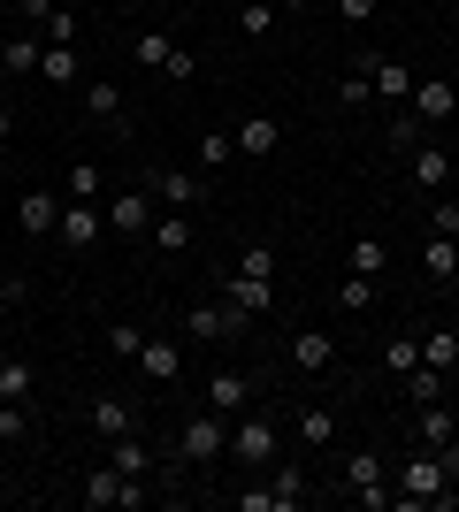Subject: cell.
Here are the masks:
<instances>
[{
    "label": "cell",
    "instance_id": "1",
    "mask_svg": "<svg viewBox=\"0 0 459 512\" xmlns=\"http://www.w3.org/2000/svg\"><path fill=\"white\" fill-rule=\"evenodd\" d=\"M452 482H459V474L444 467V451H429V444H421L414 459L398 467V505H391V512H429V505H444V512H452V505H459V490H452Z\"/></svg>",
    "mask_w": 459,
    "mask_h": 512
},
{
    "label": "cell",
    "instance_id": "2",
    "mask_svg": "<svg viewBox=\"0 0 459 512\" xmlns=\"http://www.w3.org/2000/svg\"><path fill=\"white\" fill-rule=\"evenodd\" d=\"M230 459H238L245 474H268L276 459H284V421L261 406H245L238 421H230Z\"/></svg>",
    "mask_w": 459,
    "mask_h": 512
},
{
    "label": "cell",
    "instance_id": "3",
    "mask_svg": "<svg viewBox=\"0 0 459 512\" xmlns=\"http://www.w3.org/2000/svg\"><path fill=\"white\" fill-rule=\"evenodd\" d=\"M222 451H230V413L199 406V413H184V421H176V444H169L176 467H215Z\"/></svg>",
    "mask_w": 459,
    "mask_h": 512
},
{
    "label": "cell",
    "instance_id": "4",
    "mask_svg": "<svg viewBox=\"0 0 459 512\" xmlns=\"http://www.w3.org/2000/svg\"><path fill=\"white\" fill-rule=\"evenodd\" d=\"M146 497H153L146 482H138V474H123V467H108V459L77 482V505H85V512H138Z\"/></svg>",
    "mask_w": 459,
    "mask_h": 512
},
{
    "label": "cell",
    "instance_id": "5",
    "mask_svg": "<svg viewBox=\"0 0 459 512\" xmlns=\"http://www.w3.org/2000/svg\"><path fill=\"white\" fill-rule=\"evenodd\" d=\"M245 321H253V314H238L230 299H222V306H184V337H192V344H238Z\"/></svg>",
    "mask_w": 459,
    "mask_h": 512
},
{
    "label": "cell",
    "instance_id": "6",
    "mask_svg": "<svg viewBox=\"0 0 459 512\" xmlns=\"http://www.w3.org/2000/svg\"><path fill=\"white\" fill-rule=\"evenodd\" d=\"M100 230H108V214H100V199H62V222H54V237H62V253H92V245H100Z\"/></svg>",
    "mask_w": 459,
    "mask_h": 512
},
{
    "label": "cell",
    "instance_id": "7",
    "mask_svg": "<svg viewBox=\"0 0 459 512\" xmlns=\"http://www.w3.org/2000/svg\"><path fill=\"white\" fill-rule=\"evenodd\" d=\"M153 214H161V199H153L146 184H131V192L108 199V230L115 237H153Z\"/></svg>",
    "mask_w": 459,
    "mask_h": 512
},
{
    "label": "cell",
    "instance_id": "8",
    "mask_svg": "<svg viewBox=\"0 0 459 512\" xmlns=\"http://www.w3.org/2000/svg\"><path fill=\"white\" fill-rule=\"evenodd\" d=\"M131 62L161 69L169 85H184V77H192V54H184V46H176L169 31H138V39H131Z\"/></svg>",
    "mask_w": 459,
    "mask_h": 512
},
{
    "label": "cell",
    "instance_id": "9",
    "mask_svg": "<svg viewBox=\"0 0 459 512\" xmlns=\"http://www.w3.org/2000/svg\"><path fill=\"white\" fill-rule=\"evenodd\" d=\"M77 92H85V115H92L100 130H115V138H131V123H123V115H131V100H123V85H115V77H85Z\"/></svg>",
    "mask_w": 459,
    "mask_h": 512
},
{
    "label": "cell",
    "instance_id": "10",
    "mask_svg": "<svg viewBox=\"0 0 459 512\" xmlns=\"http://www.w3.org/2000/svg\"><path fill=\"white\" fill-rule=\"evenodd\" d=\"M146 192L161 199V207H176V214H192L199 199H207V176H192V169H146Z\"/></svg>",
    "mask_w": 459,
    "mask_h": 512
},
{
    "label": "cell",
    "instance_id": "11",
    "mask_svg": "<svg viewBox=\"0 0 459 512\" xmlns=\"http://www.w3.org/2000/svg\"><path fill=\"white\" fill-rule=\"evenodd\" d=\"M406 107H414L421 130H429V123H452V115H459V85H452V77H414V100H406Z\"/></svg>",
    "mask_w": 459,
    "mask_h": 512
},
{
    "label": "cell",
    "instance_id": "12",
    "mask_svg": "<svg viewBox=\"0 0 459 512\" xmlns=\"http://www.w3.org/2000/svg\"><path fill=\"white\" fill-rule=\"evenodd\" d=\"M222 299L238 314H268L276 306V276H245V268H222Z\"/></svg>",
    "mask_w": 459,
    "mask_h": 512
},
{
    "label": "cell",
    "instance_id": "13",
    "mask_svg": "<svg viewBox=\"0 0 459 512\" xmlns=\"http://www.w3.org/2000/svg\"><path fill=\"white\" fill-rule=\"evenodd\" d=\"M360 69L375 77V100H383V107H406V100H414V77H406V62H391V54H360Z\"/></svg>",
    "mask_w": 459,
    "mask_h": 512
},
{
    "label": "cell",
    "instance_id": "14",
    "mask_svg": "<svg viewBox=\"0 0 459 512\" xmlns=\"http://www.w3.org/2000/svg\"><path fill=\"white\" fill-rule=\"evenodd\" d=\"M337 367V337L329 329H299L291 337V375H329Z\"/></svg>",
    "mask_w": 459,
    "mask_h": 512
},
{
    "label": "cell",
    "instance_id": "15",
    "mask_svg": "<svg viewBox=\"0 0 459 512\" xmlns=\"http://www.w3.org/2000/svg\"><path fill=\"white\" fill-rule=\"evenodd\" d=\"M85 428L100 436V444H108V436H131V428H138V406H131V398H108V390H100V398L85 406Z\"/></svg>",
    "mask_w": 459,
    "mask_h": 512
},
{
    "label": "cell",
    "instance_id": "16",
    "mask_svg": "<svg viewBox=\"0 0 459 512\" xmlns=\"http://www.w3.org/2000/svg\"><path fill=\"white\" fill-rule=\"evenodd\" d=\"M406 176H414V192H444V184H452V153L444 146H406Z\"/></svg>",
    "mask_w": 459,
    "mask_h": 512
},
{
    "label": "cell",
    "instance_id": "17",
    "mask_svg": "<svg viewBox=\"0 0 459 512\" xmlns=\"http://www.w3.org/2000/svg\"><path fill=\"white\" fill-rule=\"evenodd\" d=\"M54 222H62V192H23L16 199V230L23 237H54Z\"/></svg>",
    "mask_w": 459,
    "mask_h": 512
},
{
    "label": "cell",
    "instance_id": "18",
    "mask_svg": "<svg viewBox=\"0 0 459 512\" xmlns=\"http://www.w3.org/2000/svg\"><path fill=\"white\" fill-rule=\"evenodd\" d=\"M138 375H146V383H176V375H184V344L146 337V344H138Z\"/></svg>",
    "mask_w": 459,
    "mask_h": 512
},
{
    "label": "cell",
    "instance_id": "19",
    "mask_svg": "<svg viewBox=\"0 0 459 512\" xmlns=\"http://www.w3.org/2000/svg\"><path fill=\"white\" fill-rule=\"evenodd\" d=\"M230 138H238V153H245V161H268V153L284 146V123H276V115H245V123L230 130Z\"/></svg>",
    "mask_w": 459,
    "mask_h": 512
},
{
    "label": "cell",
    "instance_id": "20",
    "mask_svg": "<svg viewBox=\"0 0 459 512\" xmlns=\"http://www.w3.org/2000/svg\"><path fill=\"white\" fill-rule=\"evenodd\" d=\"M207 406H215V413H230V421H238V413L253 406V383H245L238 367H215V375H207Z\"/></svg>",
    "mask_w": 459,
    "mask_h": 512
},
{
    "label": "cell",
    "instance_id": "21",
    "mask_svg": "<svg viewBox=\"0 0 459 512\" xmlns=\"http://www.w3.org/2000/svg\"><path fill=\"white\" fill-rule=\"evenodd\" d=\"M414 436H421L429 451H452V444H459V421H452V406H444V398H437V406H414Z\"/></svg>",
    "mask_w": 459,
    "mask_h": 512
},
{
    "label": "cell",
    "instance_id": "22",
    "mask_svg": "<svg viewBox=\"0 0 459 512\" xmlns=\"http://www.w3.org/2000/svg\"><path fill=\"white\" fill-rule=\"evenodd\" d=\"M291 436H299L306 451H329V444H337V413H329V406H299V413H291Z\"/></svg>",
    "mask_w": 459,
    "mask_h": 512
},
{
    "label": "cell",
    "instance_id": "23",
    "mask_svg": "<svg viewBox=\"0 0 459 512\" xmlns=\"http://www.w3.org/2000/svg\"><path fill=\"white\" fill-rule=\"evenodd\" d=\"M108 467H123V474H138V482H146V474L161 467V459H153V444L131 428V436H108Z\"/></svg>",
    "mask_w": 459,
    "mask_h": 512
},
{
    "label": "cell",
    "instance_id": "24",
    "mask_svg": "<svg viewBox=\"0 0 459 512\" xmlns=\"http://www.w3.org/2000/svg\"><path fill=\"white\" fill-rule=\"evenodd\" d=\"M39 54H46L39 31H16V39L0 46V77H39Z\"/></svg>",
    "mask_w": 459,
    "mask_h": 512
},
{
    "label": "cell",
    "instance_id": "25",
    "mask_svg": "<svg viewBox=\"0 0 459 512\" xmlns=\"http://www.w3.org/2000/svg\"><path fill=\"white\" fill-rule=\"evenodd\" d=\"M421 276H429V283H459V237L429 230V245H421Z\"/></svg>",
    "mask_w": 459,
    "mask_h": 512
},
{
    "label": "cell",
    "instance_id": "26",
    "mask_svg": "<svg viewBox=\"0 0 459 512\" xmlns=\"http://www.w3.org/2000/svg\"><path fill=\"white\" fill-rule=\"evenodd\" d=\"M39 77H46V85H85V54H77V46H46Z\"/></svg>",
    "mask_w": 459,
    "mask_h": 512
},
{
    "label": "cell",
    "instance_id": "27",
    "mask_svg": "<svg viewBox=\"0 0 459 512\" xmlns=\"http://www.w3.org/2000/svg\"><path fill=\"white\" fill-rule=\"evenodd\" d=\"M153 245H161V253H192V245H199V237H192V214L161 207V214H153Z\"/></svg>",
    "mask_w": 459,
    "mask_h": 512
},
{
    "label": "cell",
    "instance_id": "28",
    "mask_svg": "<svg viewBox=\"0 0 459 512\" xmlns=\"http://www.w3.org/2000/svg\"><path fill=\"white\" fill-rule=\"evenodd\" d=\"M230 505H238V512H299L284 490H276V482H268V474L253 482V490H230Z\"/></svg>",
    "mask_w": 459,
    "mask_h": 512
},
{
    "label": "cell",
    "instance_id": "29",
    "mask_svg": "<svg viewBox=\"0 0 459 512\" xmlns=\"http://www.w3.org/2000/svg\"><path fill=\"white\" fill-rule=\"evenodd\" d=\"M31 390H39V375H31V360H0V398H16V406H31Z\"/></svg>",
    "mask_w": 459,
    "mask_h": 512
},
{
    "label": "cell",
    "instance_id": "30",
    "mask_svg": "<svg viewBox=\"0 0 459 512\" xmlns=\"http://www.w3.org/2000/svg\"><path fill=\"white\" fill-rule=\"evenodd\" d=\"M100 192H108L100 161H69V176H62V199H100Z\"/></svg>",
    "mask_w": 459,
    "mask_h": 512
},
{
    "label": "cell",
    "instance_id": "31",
    "mask_svg": "<svg viewBox=\"0 0 459 512\" xmlns=\"http://www.w3.org/2000/svg\"><path fill=\"white\" fill-rule=\"evenodd\" d=\"M421 360L437 367V375H452L459 367V329H429V337H421Z\"/></svg>",
    "mask_w": 459,
    "mask_h": 512
},
{
    "label": "cell",
    "instance_id": "32",
    "mask_svg": "<svg viewBox=\"0 0 459 512\" xmlns=\"http://www.w3.org/2000/svg\"><path fill=\"white\" fill-rule=\"evenodd\" d=\"M398 383H406V406H437V398H444V375L429 360H421L414 375H398Z\"/></svg>",
    "mask_w": 459,
    "mask_h": 512
},
{
    "label": "cell",
    "instance_id": "33",
    "mask_svg": "<svg viewBox=\"0 0 459 512\" xmlns=\"http://www.w3.org/2000/svg\"><path fill=\"white\" fill-rule=\"evenodd\" d=\"M337 100H345L352 115H368V107H375V77H368L360 62H352V69H345V85H337Z\"/></svg>",
    "mask_w": 459,
    "mask_h": 512
},
{
    "label": "cell",
    "instance_id": "34",
    "mask_svg": "<svg viewBox=\"0 0 459 512\" xmlns=\"http://www.w3.org/2000/svg\"><path fill=\"white\" fill-rule=\"evenodd\" d=\"M230 153H238V138H230V130H199V169H207V176L230 169Z\"/></svg>",
    "mask_w": 459,
    "mask_h": 512
},
{
    "label": "cell",
    "instance_id": "35",
    "mask_svg": "<svg viewBox=\"0 0 459 512\" xmlns=\"http://www.w3.org/2000/svg\"><path fill=\"white\" fill-rule=\"evenodd\" d=\"M383 268H391V245H375V237H352V276H375V283H383Z\"/></svg>",
    "mask_w": 459,
    "mask_h": 512
},
{
    "label": "cell",
    "instance_id": "36",
    "mask_svg": "<svg viewBox=\"0 0 459 512\" xmlns=\"http://www.w3.org/2000/svg\"><path fill=\"white\" fill-rule=\"evenodd\" d=\"M276 16H284L276 0H245V8H238V31H245V39H268V31H276Z\"/></svg>",
    "mask_w": 459,
    "mask_h": 512
},
{
    "label": "cell",
    "instance_id": "37",
    "mask_svg": "<svg viewBox=\"0 0 459 512\" xmlns=\"http://www.w3.org/2000/svg\"><path fill=\"white\" fill-rule=\"evenodd\" d=\"M138 344H146V329H138V321H115V329H108V360L138 367Z\"/></svg>",
    "mask_w": 459,
    "mask_h": 512
},
{
    "label": "cell",
    "instance_id": "38",
    "mask_svg": "<svg viewBox=\"0 0 459 512\" xmlns=\"http://www.w3.org/2000/svg\"><path fill=\"white\" fill-rule=\"evenodd\" d=\"M39 39H46V46H77V8H69V0L39 23Z\"/></svg>",
    "mask_w": 459,
    "mask_h": 512
},
{
    "label": "cell",
    "instance_id": "39",
    "mask_svg": "<svg viewBox=\"0 0 459 512\" xmlns=\"http://www.w3.org/2000/svg\"><path fill=\"white\" fill-rule=\"evenodd\" d=\"M383 367H391V375H414V367H421V344L414 337H383Z\"/></svg>",
    "mask_w": 459,
    "mask_h": 512
},
{
    "label": "cell",
    "instance_id": "40",
    "mask_svg": "<svg viewBox=\"0 0 459 512\" xmlns=\"http://www.w3.org/2000/svg\"><path fill=\"white\" fill-rule=\"evenodd\" d=\"M23 436H31V406L0 398V444H23Z\"/></svg>",
    "mask_w": 459,
    "mask_h": 512
},
{
    "label": "cell",
    "instance_id": "41",
    "mask_svg": "<svg viewBox=\"0 0 459 512\" xmlns=\"http://www.w3.org/2000/svg\"><path fill=\"white\" fill-rule=\"evenodd\" d=\"M337 306L368 314V306H375V276H345V283H337Z\"/></svg>",
    "mask_w": 459,
    "mask_h": 512
},
{
    "label": "cell",
    "instance_id": "42",
    "mask_svg": "<svg viewBox=\"0 0 459 512\" xmlns=\"http://www.w3.org/2000/svg\"><path fill=\"white\" fill-rule=\"evenodd\" d=\"M238 268H245V276H276V245H261V237H253V245L238 253Z\"/></svg>",
    "mask_w": 459,
    "mask_h": 512
},
{
    "label": "cell",
    "instance_id": "43",
    "mask_svg": "<svg viewBox=\"0 0 459 512\" xmlns=\"http://www.w3.org/2000/svg\"><path fill=\"white\" fill-rule=\"evenodd\" d=\"M268 482H276L291 505H306V474H299V467H268Z\"/></svg>",
    "mask_w": 459,
    "mask_h": 512
},
{
    "label": "cell",
    "instance_id": "44",
    "mask_svg": "<svg viewBox=\"0 0 459 512\" xmlns=\"http://www.w3.org/2000/svg\"><path fill=\"white\" fill-rule=\"evenodd\" d=\"M429 230H437V237H459V199H437V207H429Z\"/></svg>",
    "mask_w": 459,
    "mask_h": 512
},
{
    "label": "cell",
    "instance_id": "45",
    "mask_svg": "<svg viewBox=\"0 0 459 512\" xmlns=\"http://www.w3.org/2000/svg\"><path fill=\"white\" fill-rule=\"evenodd\" d=\"M329 8H337V23H345V31H360V23L375 16V0H329Z\"/></svg>",
    "mask_w": 459,
    "mask_h": 512
},
{
    "label": "cell",
    "instance_id": "46",
    "mask_svg": "<svg viewBox=\"0 0 459 512\" xmlns=\"http://www.w3.org/2000/svg\"><path fill=\"white\" fill-rule=\"evenodd\" d=\"M54 8H62V0H16V16H23V31H39V23L54 16Z\"/></svg>",
    "mask_w": 459,
    "mask_h": 512
},
{
    "label": "cell",
    "instance_id": "47",
    "mask_svg": "<svg viewBox=\"0 0 459 512\" xmlns=\"http://www.w3.org/2000/svg\"><path fill=\"white\" fill-rule=\"evenodd\" d=\"M8 138H16V115H8V100H0V153H8Z\"/></svg>",
    "mask_w": 459,
    "mask_h": 512
},
{
    "label": "cell",
    "instance_id": "48",
    "mask_svg": "<svg viewBox=\"0 0 459 512\" xmlns=\"http://www.w3.org/2000/svg\"><path fill=\"white\" fill-rule=\"evenodd\" d=\"M276 8H291V16H299V8H314V0H276Z\"/></svg>",
    "mask_w": 459,
    "mask_h": 512
}]
</instances>
